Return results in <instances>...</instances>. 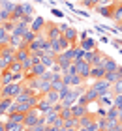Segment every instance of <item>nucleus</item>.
<instances>
[{"label": "nucleus", "instance_id": "nucleus-1", "mask_svg": "<svg viewBox=\"0 0 122 131\" xmlns=\"http://www.w3.org/2000/svg\"><path fill=\"white\" fill-rule=\"evenodd\" d=\"M88 88H92V90L98 94V97H101V96H113V92H111V84H109V82H107L105 79L92 81Z\"/></svg>", "mask_w": 122, "mask_h": 131}, {"label": "nucleus", "instance_id": "nucleus-2", "mask_svg": "<svg viewBox=\"0 0 122 131\" xmlns=\"http://www.w3.org/2000/svg\"><path fill=\"white\" fill-rule=\"evenodd\" d=\"M71 62H73V49H71V47H70L68 51H64V52H60V54H57V64L60 66L62 73L70 68V64H71Z\"/></svg>", "mask_w": 122, "mask_h": 131}, {"label": "nucleus", "instance_id": "nucleus-3", "mask_svg": "<svg viewBox=\"0 0 122 131\" xmlns=\"http://www.w3.org/2000/svg\"><path fill=\"white\" fill-rule=\"evenodd\" d=\"M43 36H45V39L47 41H54V39H58L60 36V30H58V23H53V21H47V25H45V30H43Z\"/></svg>", "mask_w": 122, "mask_h": 131}, {"label": "nucleus", "instance_id": "nucleus-4", "mask_svg": "<svg viewBox=\"0 0 122 131\" xmlns=\"http://www.w3.org/2000/svg\"><path fill=\"white\" fill-rule=\"evenodd\" d=\"M15 4H17V2H11V0H4V6H2V9H0V25L11 19V11H13Z\"/></svg>", "mask_w": 122, "mask_h": 131}, {"label": "nucleus", "instance_id": "nucleus-5", "mask_svg": "<svg viewBox=\"0 0 122 131\" xmlns=\"http://www.w3.org/2000/svg\"><path fill=\"white\" fill-rule=\"evenodd\" d=\"M45 25H47V21L43 19V15H36L34 19H32V25H30V32H34L36 36H38V34H43Z\"/></svg>", "mask_w": 122, "mask_h": 131}, {"label": "nucleus", "instance_id": "nucleus-6", "mask_svg": "<svg viewBox=\"0 0 122 131\" xmlns=\"http://www.w3.org/2000/svg\"><path fill=\"white\" fill-rule=\"evenodd\" d=\"M75 66H77V75L81 77V79H85V81H88L90 79V66L88 62H85V60H79V62H75Z\"/></svg>", "mask_w": 122, "mask_h": 131}, {"label": "nucleus", "instance_id": "nucleus-7", "mask_svg": "<svg viewBox=\"0 0 122 131\" xmlns=\"http://www.w3.org/2000/svg\"><path fill=\"white\" fill-rule=\"evenodd\" d=\"M40 112L38 111H36V109H32V111H28L26 112V114H24V127H32V126H36V124H38L40 122Z\"/></svg>", "mask_w": 122, "mask_h": 131}, {"label": "nucleus", "instance_id": "nucleus-8", "mask_svg": "<svg viewBox=\"0 0 122 131\" xmlns=\"http://www.w3.org/2000/svg\"><path fill=\"white\" fill-rule=\"evenodd\" d=\"M103 69H105V73H111V71H117L118 69V62L115 60V58H111L109 54H103Z\"/></svg>", "mask_w": 122, "mask_h": 131}, {"label": "nucleus", "instance_id": "nucleus-9", "mask_svg": "<svg viewBox=\"0 0 122 131\" xmlns=\"http://www.w3.org/2000/svg\"><path fill=\"white\" fill-rule=\"evenodd\" d=\"M77 47H81L85 52H88V51L98 49V41L94 38H87V39H83V41H77Z\"/></svg>", "mask_w": 122, "mask_h": 131}, {"label": "nucleus", "instance_id": "nucleus-10", "mask_svg": "<svg viewBox=\"0 0 122 131\" xmlns=\"http://www.w3.org/2000/svg\"><path fill=\"white\" fill-rule=\"evenodd\" d=\"M45 71H47V68H45V66L41 64V62H40V64H34V66H32V69H30L28 73H26V79H28V77H34V79H40V77L43 75Z\"/></svg>", "mask_w": 122, "mask_h": 131}, {"label": "nucleus", "instance_id": "nucleus-11", "mask_svg": "<svg viewBox=\"0 0 122 131\" xmlns=\"http://www.w3.org/2000/svg\"><path fill=\"white\" fill-rule=\"evenodd\" d=\"M113 4H115V9H113L111 21L115 23V26H117V25H122V2H113Z\"/></svg>", "mask_w": 122, "mask_h": 131}, {"label": "nucleus", "instance_id": "nucleus-12", "mask_svg": "<svg viewBox=\"0 0 122 131\" xmlns=\"http://www.w3.org/2000/svg\"><path fill=\"white\" fill-rule=\"evenodd\" d=\"M77 34H79L77 28H75V26H70V28H68V30H66L62 36L70 41V43H71V47H75V45H77Z\"/></svg>", "mask_w": 122, "mask_h": 131}, {"label": "nucleus", "instance_id": "nucleus-13", "mask_svg": "<svg viewBox=\"0 0 122 131\" xmlns=\"http://www.w3.org/2000/svg\"><path fill=\"white\" fill-rule=\"evenodd\" d=\"M113 9H115V4H111V6H96L94 8L96 13H100L101 17H107V19L113 17Z\"/></svg>", "mask_w": 122, "mask_h": 131}, {"label": "nucleus", "instance_id": "nucleus-14", "mask_svg": "<svg viewBox=\"0 0 122 131\" xmlns=\"http://www.w3.org/2000/svg\"><path fill=\"white\" fill-rule=\"evenodd\" d=\"M40 60H41V64H43L45 68L49 69V68H51V66H53L54 62H57V54H54V52H51V51H49V52H43V54L40 56Z\"/></svg>", "mask_w": 122, "mask_h": 131}, {"label": "nucleus", "instance_id": "nucleus-15", "mask_svg": "<svg viewBox=\"0 0 122 131\" xmlns=\"http://www.w3.org/2000/svg\"><path fill=\"white\" fill-rule=\"evenodd\" d=\"M51 107H53V105L49 103V101H47L43 96H41V97H40V101H38V105H36V111H38L40 114H47V112L51 111Z\"/></svg>", "mask_w": 122, "mask_h": 131}, {"label": "nucleus", "instance_id": "nucleus-16", "mask_svg": "<svg viewBox=\"0 0 122 131\" xmlns=\"http://www.w3.org/2000/svg\"><path fill=\"white\" fill-rule=\"evenodd\" d=\"M24 32H28V26L24 25L23 21H19V23H15V25H13V30H11V36L23 38V36H24Z\"/></svg>", "mask_w": 122, "mask_h": 131}, {"label": "nucleus", "instance_id": "nucleus-17", "mask_svg": "<svg viewBox=\"0 0 122 131\" xmlns=\"http://www.w3.org/2000/svg\"><path fill=\"white\" fill-rule=\"evenodd\" d=\"M85 114H88V107H83V105H77V103L71 107V116L73 118L79 120V118H83Z\"/></svg>", "mask_w": 122, "mask_h": 131}, {"label": "nucleus", "instance_id": "nucleus-18", "mask_svg": "<svg viewBox=\"0 0 122 131\" xmlns=\"http://www.w3.org/2000/svg\"><path fill=\"white\" fill-rule=\"evenodd\" d=\"M98 118H96V114H92V112H88V114H85L83 118H79L77 120V124H79V127H88L92 122H96Z\"/></svg>", "mask_w": 122, "mask_h": 131}, {"label": "nucleus", "instance_id": "nucleus-19", "mask_svg": "<svg viewBox=\"0 0 122 131\" xmlns=\"http://www.w3.org/2000/svg\"><path fill=\"white\" fill-rule=\"evenodd\" d=\"M105 77V69L100 68V66H92L90 68V79L92 81H98V79H103Z\"/></svg>", "mask_w": 122, "mask_h": 131}, {"label": "nucleus", "instance_id": "nucleus-20", "mask_svg": "<svg viewBox=\"0 0 122 131\" xmlns=\"http://www.w3.org/2000/svg\"><path fill=\"white\" fill-rule=\"evenodd\" d=\"M24 17V13H23V8H21V2L19 4H15V8H13V11H11V23H19L21 19Z\"/></svg>", "mask_w": 122, "mask_h": 131}, {"label": "nucleus", "instance_id": "nucleus-21", "mask_svg": "<svg viewBox=\"0 0 122 131\" xmlns=\"http://www.w3.org/2000/svg\"><path fill=\"white\" fill-rule=\"evenodd\" d=\"M43 97L49 101L51 105H57V103H60V96H58V92L57 90H49L47 94H43Z\"/></svg>", "mask_w": 122, "mask_h": 131}, {"label": "nucleus", "instance_id": "nucleus-22", "mask_svg": "<svg viewBox=\"0 0 122 131\" xmlns=\"http://www.w3.org/2000/svg\"><path fill=\"white\" fill-rule=\"evenodd\" d=\"M21 8H23V13H24V17H34V15H36L34 4H30V2H21Z\"/></svg>", "mask_w": 122, "mask_h": 131}, {"label": "nucleus", "instance_id": "nucleus-23", "mask_svg": "<svg viewBox=\"0 0 122 131\" xmlns=\"http://www.w3.org/2000/svg\"><path fill=\"white\" fill-rule=\"evenodd\" d=\"M30 58V52H28V49H17L15 51V62H24V60H28Z\"/></svg>", "mask_w": 122, "mask_h": 131}, {"label": "nucleus", "instance_id": "nucleus-24", "mask_svg": "<svg viewBox=\"0 0 122 131\" xmlns=\"http://www.w3.org/2000/svg\"><path fill=\"white\" fill-rule=\"evenodd\" d=\"M13 105V99H0V118L2 116H6V112H8V109Z\"/></svg>", "mask_w": 122, "mask_h": 131}, {"label": "nucleus", "instance_id": "nucleus-25", "mask_svg": "<svg viewBox=\"0 0 122 131\" xmlns=\"http://www.w3.org/2000/svg\"><path fill=\"white\" fill-rule=\"evenodd\" d=\"M64 84H62V73H54V77H53V81H51V88L53 90H60Z\"/></svg>", "mask_w": 122, "mask_h": 131}, {"label": "nucleus", "instance_id": "nucleus-26", "mask_svg": "<svg viewBox=\"0 0 122 131\" xmlns=\"http://www.w3.org/2000/svg\"><path fill=\"white\" fill-rule=\"evenodd\" d=\"M83 84H87V81L81 79L79 75H71L70 77V88H77V86H83Z\"/></svg>", "mask_w": 122, "mask_h": 131}, {"label": "nucleus", "instance_id": "nucleus-27", "mask_svg": "<svg viewBox=\"0 0 122 131\" xmlns=\"http://www.w3.org/2000/svg\"><path fill=\"white\" fill-rule=\"evenodd\" d=\"M113 97L115 96H101V97H98V103L101 107L105 105V109H109V107H113Z\"/></svg>", "mask_w": 122, "mask_h": 131}, {"label": "nucleus", "instance_id": "nucleus-28", "mask_svg": "<svg viewBox=\"0 0 122 131\" xmlns=\"http://www.w3.org/2000/svg\"><path fill=\"white\" fill-rule=\"evenodd\" d=\"M62 122H64V127H66V129H75V131L79 129L77 118H73V116H71V118H68V120H62Z\"/></svg>", "mask_w": 122, "mask_h": 131}, {"label": "nucleus", "instance_id": "nucleus-29", "mask_svg": "<svg viewBox=\"0 0 122 131\" xmlns=\"http://www.w3.org/2000/svg\"><path fill=\"white\" fill-rule=\"evenodd\" d=\"M11 122H15V124H21V126H24V114L23 112H13L11 116H8Z\"/></svg>", "mask_w": 122, "mask_h": 131}, {"label": "nucleus", "instance_id": "nucleus-30", "mask_svg": "<svg viewBox=\"0 0 122 131\" xmlns=\"http://www.w3.org/2000/svg\"><path fill=\"white\" fill-rule=\"evenodd\" d=\"M73 49V62H79V60H83V54H85V51L81 49V47H71Z\"/></svg>", "mask_w": 122, "mask_h": 131}, {"label": "nucleus", "instance_id": "nucleus-31", "mask_svg": "<svg viewBox=\"0 0 122 131\" xmlns=\"http://www.w3.org/2000/svg\"><path fill=\"white\" fill-rule=\"evenodd\" d=\"M107 120H115V122H118V111L115 109V107H109L107 109Z\"/></svg>", "mask_w": 122, "mask_h": 131}, {"label": "nucleus", "instance_id": "nucleus-32", "mask_svg": "<svg viewBox=\"0 0 122 131\" xmlns=\"http://www.w3.org/2000/svg\"><path fill=\"white\" fill-rule=\"evenodd\" d=\"M34 38H36V34L30 32V28H28V32H24V36H23V43H24V45H30V43L34 41Z\"/></svg>", "mask_w": 122, "mask_h": 131}, {"label": "nucleus", "instance_id": "nucleus-33", "mask_svg": "<svg viewBox=\"0 0 122 131\" xmlns=\"http://www.w3.org/2000/svg\"><path fill=\"white\" fill-rule=\"evenodd\" d=\"M45 122H43V118L40 116V122L36 124V126H32V127H28V131H45Z\"/></svg>", "mask_w": 122, "mask_h": 131}, {"label": "nucleus", "instance_id": "nucleus-34", "mask_svg": "<svg viewBox=\"0 0 122 131\" xmlns=\"http://www.w3.org/2000/svg\"><path fill=\"white\" fill-rule=\"evenodd\" d=\"M60 120H68V118H71V109H68V107H62V111L58 112Z\"/></svg>", "mask_w": 122, "mask_h": 131}, {"label": "nucleus", "instance_id": "nucleus-35", "mask_svg": "<svg viewBox=\"0 0 122 131\" xmlns=\"http://www.w3.org/2000/svg\"><path fill=\"white\" fill-rule=\"evenodd\" d=\"M8 69L11 71V73H24V71H23V66H21V62H13V64H11Z\"/></svg>", "mask_w": 122, "mask_h": 131}, {"label": "nucleus", "instance_id": "nucleus-36", "mask_svg": "<svg viewBox=\"0 0 122 131\" xmlns=\"http://www.w3.org/2000/svg\"><path fill=\"white\" fill-rule=\"evenodd\" d=\"M111 92H113V96H120L122 94V81L115 82V84L111 86Z\"/></svg>", "mask_w": 122, "mask_h": 131}, {"label": "nucleus", "instance_id": "nucleus-37", "mask_svg": "<svg viewBox=\"0 0 122 131\" xmlns=\"http://www.w3.org/2000/svg\"><path fill=\"white\" fill-rule=\"evenodd\" d=\"M79 4H81V6H83L85 9H88V11L96 8V4L92 2V0H79Z\"/></svg>", "mask_w": 122, "mask_h": 131}, {"label": "nucleus", "instance_id": "nucleus-38", "mask_svg": "<svg viewBox=\"0 0 122 131\" xmlns=\"http://www.w3.org/2000/svg\"><path fill=\"white\" fill-rule=\"evenodd\" d=\"M70 92H71V88H70V86H62V88H60V90H58V96H60V101L68 97V94H70Z\"/></svg>", "mask_w": 122, "mask_h": 131}, {"label": "nucleus", "instance_id": "nucleus-39", "mask_svg": "<svg viewBox=\"0 0 122 131\" xmlns=\"http://www.w3.org/2000/svg\"><path fill=\"white\" fill-rule=\"evenodd\" d=\"M113 107H115L117 111H122V94L113 97Z\"/></svg>", "mask_w": 122, "mask_h": 131}, {"label": "nucleus", "instance_id": "nucleus-40", "mask_svg": "<svg viewBox=\"0 0 122 131\" xmlns=\"http://www.w3.org/2000/svg\"><path fill=\"white\" fill-rule=\"evenodd\" d=\"M90 34H92V30H79V34H77V39H79V41H83V39L90 38Z\"/></svg>", "mask_w": 122, "mask_h": 131}, {"label": "nucleus", "instance_id": "nucleus-41", "mask_svg": "<svg viewBox=\"0 0 122 131\" xmlns=\"http://www.w3.org/2000/svg\"><path fill=\"white\" fill-rule=\"evenodd\" d=\"M13 25H15V23H11V21H6V23H2L0 26H2V28H4V30L8 32V34H11V30H13Z\"/></svg>", "mask_w": 122, "mask_h": 131}, {"label": "nucleus", "instance_id": "nucleus-42", "mask_svg": "<svg viewBox=\"0 0 122 131\" xmlns=\"http://www.w3.org/2000/svg\"><path fill=\"white\" fill-rule=\"evenodd\" d=\"M64 73H68V75H77V66H75V62H71V64H70V68L66 69Z\"/></svg>", "mask_w": 122, "mask_h": 131}, {"label": "nucleus", "instance_id": "nucleus-43", "mask_svg": "<svg viewBox=\"0 0 122 131\" xmlns=\"http://www.w3.org/2000/svg\"><path fill=\"white\" fill-rule=\"evenodd\" d=\"M107 116V109L105 107H100V109L96 111V118H105Z\"/></svg>", "mask_w": 122, "mask_h": 131}, {"label": "nucleus", "instance_id": "nucleus-44", "mask_svg": "<svg viewBox=\"0 0 122 131\" xmlns=\"http://www.w3.org/2000/svg\"><path fill=\"white\" fill-rule=\"evenodd\" d=\"M111 45L115 47V49H122V38H117V39H111Z\"/></svg>", "mask_w": 122, "mask_h": 131}, {"label": "nucleus", "instance_id": "nucleus-45", "mask_svg": "<svg viewBox=\"0 0 122 131\" xmlns=\"http://www.w3.org/2000/svg\"><path fill=\"white\" fill-rule=\"evenodd\" d=\"M51 13H53L54 17H58V19H62V17H66V15H64V11H60V9H57V8H51Z\"/></svg>", "mask_w": 122, "mask_h": 131}, {"label": "nucleus", "instance_id": "nucleus-46", "mask_svg": "<svg viewBox=\"0 0 122 131\" xmlns=\"http://www.w3.org/2000/svg\"><path fill=\"white\" fill-rule=\"evenodd\" d=\"M70 26H71V25H68V23H58V30H60V34H64Z\"/></svg>", "mask_w": 122, "mask_h": 131}, {"label": "nucleus", "instance_id": "nucleus-47", "mask_svg": "<svg viewBox=\"0 0 122 131\" xmlns=\"http://www.w3.org/2000/svg\"><path fill=\"white\" fill-rule=\"evenodd\" d=\"M75 13L81 15V19L83 17H90V11H87V9H75Z\"/></svg>", "mask_w": 122, "mask_h": 131}, {"label": "nucleus", "instance_id": "nucleus-48", "mask_svg": "<svg viewBox=\"0 0 122 131\" xmlns=\"http://www.w3.org/2000/svg\"><path fill=\"white\" fill-rule=\"evenodd\" d=\"M100 43H111V39H109L105 34H101V38H100Z\"/></svg>", "mask_w": 122, "mask_h": 131}, {"label": "nucleus", "instance_id": "nucleus-49", "mask_svg": "<svg viewBox=\"0 0 122 131\" xmlns=\"http://www.w3.org/2000/svg\"><path fill=\"white\" fill-rule=\"evenodd\" d=\"M115 28H117V32H118V34H122V25H117Z\"/></svg>", "mask_w": 122, "mask_h": 131}, {"label": "nucleus", "instance_id": "nucleus-50", "mask_svg": "<svg viewBox=\"0 0 122 131\" xmlns=\"http://www.w3.org/2000/svg\"><path fill=\"white\" fill-rule=\"evenodd\" d=\"M15 131H28V129H26V127H24V126H21L19 129H15Z\"/></svg>", "mask_w": 122, "mask_h": 131}, {"label": "nucleus", "instance_id": "nucleus-51", "mask_svg": "<svg viewBox=\"0 0 122 131\" xmlns=\"http://www.w3.org/2000/svg\"><path fill=\"white\" fill-rule=\"evenodd\" d=\"M0 131H4V122L0 120Z\"/></svg>", "mask_w": 122, "mask_h": 131}, {"label": "nucleus", "instance_id": "nucleus-52", "mask_svg": "<svg viewBox=\"0 0 122 131\" xmlns=\"http://www.w3.org/2000/svg\"><path fill=\"white\" fill-rule=\"evenodd\" d=\"M2 6H4V0H0V9H2Z\"/></svg>", "mask_w": 122, "mask_h": 131}, {"label": "nucleus", "instance_id": "nucleus-53", "mask_svg": "<svg viewBox=\"0 0 122 131\" xmlns=\"http://www.w3.org/2000/svg\"><path fill=\"white\" fill-rule=\"evenodd\" d=\"M118 52H120V54H122V49H118Z\"/></svg>", "mask_w": 122, "mask_h": 131}, {"label": "nucleus", "instance_id": "nucleus-54", "mask_svg": "<svg viewBox=\"0 0 122 131\" xmlns=\"http://www.w3.org/2000/svg\"><path fill=\"white\" fill-rule=\"evenodd\" d=\"M115 2H122V0H115Z\"/></svg>", "mask_w": 122, "mask_h": 131}, {"label": "nucleus", "instance_id": "nucleus-55", "mask_svg": "<svg viewBox=\"0 0 122 131\" xmlns=\"http://www.w3.org/2000/svg\"><path fill=\"white\" fill-rule=\"evenodd\" d=\"M0 75H2V69H0Z\"/></svg>", "mask_w": 122, "mask_h": 131}, {"label": "nucleus", "instance_id": "nucleus-56", "mask_svg": "<svg viewBox=\"0 0 122 131\" xmlns=\"http://www.w3.org/2000/svg\"><path fill=\"white\" fill-rule=\"evenodd\" d=\"M100 131H101V129H100Z\"/></svg>", "mask_w": 122, "mask_h": 131}]
</instances>
